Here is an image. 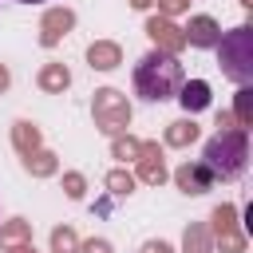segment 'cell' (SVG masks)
Here are the masks:
<instances>
[{
  "mask_svg": "<svg viewBox=\"0 0 253 253\" xmlns=\"http://www.w3.org/2000/svg\"><path fill=\"white\" fill-rule=\"evenodd\" d=\"M8 83H12V71L0 63V91H8Z\"/></svg>",
  "mask_w": 253,
  "mask_h": 253,
  "instance_id": "obj_27",
  "label": "cell"
},
{
  "mask_svg": "<svg viewBox=\"0 0 253 253\" xmlns=\"http://www.w3.org/2000/svg\"><path fill=\"white\" fill-rule=\"evenodd\" d=\"M71 28H75V12L71 8H47L43 20H40V43L43 47H55Z\"/></svg>",
  "mask_w": 253,
  "mask_h": 253,
  "instance_id": "obj_8",
  "label": "cell"
},
{
  "mask_svg": "<svg viewBox=\"0 0 253 253\" xmlns=\"http://www.w3.org/2000/svg\"><path fill=\"white\" fill-rule=\"evenodd\" d=\"M186 8H190V0H158V16H166V20H174Z\"/></svg>",
  "mask_w": 253,
  "mask_h": 253,
  "instance_id": "obj_24",
  "label": "cell"
},
{
  "mask_svg": "<svg viewBox=\"0 0 253 253\" xmlns=\"http://www.w3.org/2000/svg\"><path fill=\"white\" fill-rule=\"evenodd\" d=\"M182 87V63L178 55H166L158 47H150L138 63H134V95H142L146 103H166L174 99Z\"/></svg>",
  "mask_w": 253,
  "mask_h": 253,
  "instance_id": "obj_1",
  "label": "cell"
},
{
  "mask_svg": "<svg viewBox=\"0 0 253 253\" xmlns=\"http://www.w3.org/2000/svg\"><path fill=\"white\" fill-rule=\"evenodd\" d=\"M233 123L241 126V130H249L253 126V87H237V99H233Z\"/></svg>",
  "mask_w": 253,
  "mask_h": 253,
  "instance_id": "obj_19",
  "label": "cell"
},
{
  "mask_svg": "<svg viewBox=\"0 0 253 253\" xmlns=\"http://www.w3.org/2000/svg\"><path fill=\"white\" fill-rule=\"evenodd\" d=\"M138 138H130V134H115L111 138V158H119V162H134L138 158Z\"/></svg>",
  "mask_w": 253,
  "mask_h": 253,
  "instance_id": "obj_21",
  "label": "cell"
},
{
  "mask_svg": "<svg viewBox=\"0 0 253 253\" xmlns=\"http://www.w3.org/2000/svg\"><path fill=\"white\" fill-rule=\"evenodd\" d=\"M174 182H178L182 194H206V190H213V174L202 162H182L174 170Z\"/></svg>",
  "mask_w": 253,
  "mask_h": 253,
  "instance_id": "obj_10",
  "label": "cell"
},
{
  "mask_svg": "<svg viewBox=\"0 0 253 253\" xmlns=\"http://www.w3.org/2000/svg\"><path fill=\"white\" fill-rule=\"evenodd\" d=\"M91 115H95V126L103 130V134H126V126H130V103H126V95L123 91H115V87H99L95 91V99H91Z\"/></svg>",
  "mask_w": 253,
  "mask_h": 253,
  "instance_id": "obj_4",
  "label": "cell"
},
{
  "mask_svg": "<svg viewBox=\"0 0 253 253\" xmlns=\"http://www.w3.org/2000/svg\"><path fill=\"white\" fill-rule=\"evenodd\" d=\"M217 67L237 87L253 83V28L249 24H237L233 32H225L217 40Z\"/></svg>",
  "mask_w": 253,
  "mask_h": 253,
  "instance_id": "obj_3",
  "label": "cell"
},
{
  "mask_svg": "<svg viewBox=\"0 0 253 253\" xmlns=\"http://www.w3.org/2000/svg\"><path fill=\"white\" fill-rule=\"evenodd\" d=\"M174 99L182 103L186 115H198V111L210 107V83H206V79H182V87H178Z\"/></svg>",
  "mask_w": 253,
  "mask_h": 253,
  "instance_id": "obj_11",
  "label": "cell"
},
{
  "mask_svg": "<svg viewBox=\"0 0 253 253\" xmlns=\"http://www.w3.org/2000/svg\"><path fill=\"white\" fill-rule=\"evenodd\" d=\"M210 221H213V225H206V229H210L213 245H221V253H245V233H241V225H237V206L221 202V206L210 213Z\"/></svg>",
  "mask_w": 253,
  "mask_h": 253,
  "instance_id": "obj_5",
  "label": "cell"
},
{
  "mask_svg": "<svg viewBox=\"0 0 253 253\" xmlns=\"http://www.w3.org/2000/svg\"><path fill=\"white\" fill-rule=\"evenodd\" d=\"M8 253H36V245H32V241H24V245H12Z\"/></svg>",
  "mask_w": 253,
  "mask_h": 253,
  "instance_id": "obj_28",
  "label": "cell"
},
{
  "mask_svg": "<svg viewBox=\"0 0 253 253\" xmlns=\"http://www.w3.org/2000/svg\"><path fill=\"white\" fill-rule=\"evenodd\" d=\"M51 253H79V237L71 225H55L51 229Z\"/></svg>",
  "mask_w": 253,
  "mask_h": 253,
  "instance_id": "obj_22",
  "label": "cell"
},
{
  "mask_svg": "<svg viewBox=\"0 0 253 253\" xmlns=\"http://www.w3.org/2000/svg\"><path fill=\"white\" fill-rule=\"evenodd\" d=\"M16 4H43V0H16Z\"/></svg>",
  "mask_w": 253,
  "mask_h": 253,
  "instance_id": "obj_30",
  "label": "cell"
},
{
  "mask_svg": "<svg viewBox=\"0 0 253 253\" xmlns=\"http://www.w3.org/2000/svg\"><path fill=\"white\" fill-rule=\"evenodd\" d=\"M138 253H174V245H170V241H146Z\"/></svg>",
  "mask_w": 253,
  "mask_h": 253,
  "instance_id": "obj_26",
  "label": "cell"
},
{
  "mask_svg": "<svg viewBox=\"0 0 253 253\" xmlns=\"http://www.w3.org/2000/svg\"><path fill=\"white\" fill-rule=\"evenodd\" d=\"M24 241H32V221H24V217H12V221H4V225H0V245H4V249H12V245H24Z\"/></svg>",
  "mask_w": 253,
  "mask_h": 253,
  "instance_id": "obj_18",
  "label": "cell"
},
{
  "mask_svg": "<svg viewBox=\"0 0 253 253\" xmlns=\"http://www.w3.org/2000/svg\"><path fill=\"white\" fill-rule=\"evenodd\" d=\"M87 63H91V71H115L123 63V47L115 40H95L87 47Z\"/></svg>",
  "mask_w": 253,
  "mask_h": 253,
  "instance_id": "obj_12",
  "label": "cell"
},
{
  "mask_svg": "<svg viewBox=\"0 0 253 253\" xmlns=\"http://www.w3.org/2000/svg\"><path fill=\"white\" fill-rule=\"evenodd\" d=\"M202 166L213 174V182H233L245 174L249 166V130L241 126H229V130H217L213 138H206L202 146Z\"/></svg>",
  "mask_w": 253,
  "mask_h": 253,
  "instance_id": "obj_2",
  "label": "cell"
},
{
  "mask_svg": "<svg viewBox=\"0 0 253 253\" xmlns=\"http://www.w3.org/2000/svg\"><path fill=\"white\" fill-rule=\"evenodd\" d=\"M134 182H146V186H162L166 178H170V170H166V158H162V150H158V142H142L138 146V158H134Z\"/></svg>",
  "mask_w": 253,
  "mask_h": 253,
  "instance_id": "obj_6",
  "label": "cell"
},
{
  "mask_svg": "<svg viewBox=\"0 0 253 253\" xmlns=\"http://www.w3.org/2000/svg\"><path fill=\"white\" fill-rule=\"evenodd\" d=\"M63 194H67L71 202H79V198L87 194V178H83L79 170H67V174H63Z\"/></svg>",
  "mask_w": 253,
  "mask_h": 253,
  "instance_id": "obj_23",
  "label": "cell"
},
{
  "mask_svg": "<svg viewBox=\"0 0 253 253\" xmlns=\"http://www.w3.org/2000/svg\"><path fill=\"white\" fill-rule=\"evenodd\" d=\"M146 36H150V40H154V47H158V51H166V55H178V51L186 47L182 28H178L174 20H166V16H146Z\"/></svg>",
  "mask_w": 253,
  "mask_h": 253,
  "instance_id": "obj_7",
  "label": "cell"
},
{
  "mask_svg": "<svg viewBox=\"0 0 253 253\" xmlns=\"http://www.w3.org/2000/svg\"><path fill=\"white\" fill-rule=\"evenodd\" d=\"M79 253H111V241H107V237H91V241H79Z\"/></svg>",
  "mask_w": 253,
  "mask_h": 253,
  "instance_id": "obj_25",
  "label": "cell"
},
{
  "mask_svg": "<svg viewBox=\"0 0 253 253\" xmlns=\"http://www.w3.org/2000/svg\"><path fill=\"white\" fill-rule=\"evenodd\" d=\"M150 4H154V0H130V8H138V12H146Z\"/></svg>",
  "mask_w": 253,
  "mask_h": 253,
  "instance_id": "obj_29",
  "label": "cell"
},
{
  "mask_svg": "<svg viewBox=\"0 0 253 253\" xmlns=\"http://www.w3.org/2000/svg\"><path fill=\"white\" fill-rule=\"evenodd\" d=\"M182 36H186V43H190V47H217L221 28H217V20H213V16H190V24L182 28Z\"/></svg>",
  "mask_w": 253,
  "mask_h": 253,
  "instance_id": "obj_9",
  "label": "cell"
},
{
  "mask_svg": "<svg viewBox=\"0 0 253 253\" xmlns=\"http://www.w3.org/2000/svg\"><path fill=\"white\" fill-rule=\"evenodd\" d=\"M198 134H202V126L186 115V119H174L170 126H166V146H190V142H198Z\"/></svg>",
  "mask_w": 253,
  "mask_h": 253,
  "instance_id": "obj_15",
  "label": "cell"
},
{
  "mask_svg": "<svg viewBox=\"0 0 253 253\" xmlns=\"http://www.w3.org/2000/svg\"><path fill=\"white\" fill-rule=\"evenodd\" d=\"M24 170L32 174V178H51L55 170H59V158L51 154V150H32V154H24Z\"/></svg>",
  "mask_w": 253,
  "mask_h": 253,
  "instance_id": "obj_16",
  "label": "cell"
},
{
  "mask_svg": "<svg viewBox=\"0 0 253 253\" xmlns=\"http://www.w3.org/2000/svg\"><path fill=\"white\" fill-rule=\"evenodd\" d=\"M107 190H111V198H126V194H134V174H130L126 166L111 170V174H107Z\"/></svg>",
  "mask_w": 253,
  "mask_h": 253,
  "instance_id": "obj_20",
  "label": "cell"
},
{
  "mask_svg": "<svg viewBox=\"0 0 253 253\" xmlns=\"http://www.w3.org/2000/svg\"><path fill=\"white\" fill-rule=\"evenodd\" d=\"M36 83H40V91H47V95H63V91L71 87V71H67V63H43L40 75H36Z\"/></svg>",
  "mask_w": 253,
  "mask_h": 253,
  "instance_id": "obj_13",
  "label": "cell"
},
{
  "mask_svg": "<svg viewBox=\"0 0 253 253\" xmlns=\"http://www.w3.org/2000/svg\"><path fill=\"white\" fill-rule=\"evenodd\" d=\"M12 146H16L20 154H32V150H40V146H43V134H40V126H36V123H28V119H16V123H12Z\"/></svg>",
  "mask_w": 253,
  "mask_h": 253,
  "instance_id": "obj_14",
  "label": "cell"
},
{
  "mask_svg": "<svg viewBox=\"0 0 253 253\" xmlns=\"http://www.w3.org/2000/svg\"><path fill=\"white\" fill-rule=\"evenodd\" d=\"M182 253H213V237L202 221H190L182 233Z\"/></svg>",
  "mask_w": 253,
  "mask_h": 253,
  "instance_id": "obj_17",
  "label": "cell"
}]
</instances>
